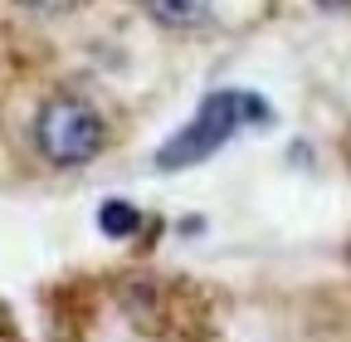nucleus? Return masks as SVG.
<instances>
[{
  "label": "nucleus",
  "instance_id": "nucleus-1",
  "mask_svg": "<svg viewBox=\"0 0 351 342\" xmlns=\"http://www.w3.org/2000/svg\"><path fill=\"white\" fill-rule=\"evenodd\" d=\"M244 127H274V108L263 103L258 93H249V89H219V93H210L195 108V117L171 142H161L156 171L200 166L205 157H215L219 147H225L234 133H244Z\"/></svg>",
  "mask_w": 351,
  "mask_h": 342
},
{
  "label": "nucleus",
  "instance_id": "nucleus-2",
  "mask_svg": "<svg viewBox=\"0 0 351 342\" xmlns=\"http://www.w3.org/2000/svg\"><path fill=\"white\" fill-rule=\"evenodd\" d=\"M108 142V127L93 103H83L73 93H54L34 113V147L44 161L54 166H88Z\"/></svg>",
  "mask_w": 351,
  "mask_h": 342
},
{
  "label": "nucleus",
  "instance_id": "nucleus-3",
  "mask_svg": "<svg viewBox=\"0 0 351 342\" xmlns=\"http://www.w3.org/2000/svg\"><path fill=\"white\" fill-rule=\"evenodd\" d=\"M142 5L166 30H195L210 20V0H142Z\"/></svg>",
  "mask_w": 351,
  "mask_h": 342
},
{
  "label": "nucleus",
  "instance_id": "nucleus-4",
  "mask_svg": "<svg viewBox=\"0 0 351 342\" xmlns=\"http://www.w3.org/2000/svg\"><path fill=\"white\" fill-rule=\"evenodd\" d=\"M137 225H142V216H137V205L132 201H103L98 205V230L108 235V240H127V235H137Z\"/></svg>",
  "mask_w": 351,
  "mask_h": 342
},
{
  "label": "nucleus",
  "instance_id": "nucleus-5",
  "mask_svg": "<svg viewBox=\"0 0 351 342\" xmlns=\"http://www.w3.org/2000/svg\"><path fill=\"white\" fill-rule=\"evenodd\" d=\"M15 5H25V10H39V15H54V10H69L73 0H15Z\"/></svg>",
  "mask_w": 351,
  "mask_h": 342
},
{
  "label": "nucleus",
  "instance_id": "nucleus-6",
  "mask_svg": "<svg viewBox=\"0 0 351 342\" xmlns=\"http://www.w3.org/2000/svg\"><path fill=\"white\" fill-rule=\"evenodd\" d=\"M322 10H351V0H317Z\"/></svg>",
  "mask_w": 351,
  "mask_h": 342
}]
</instances>
